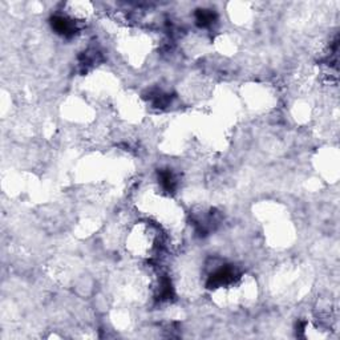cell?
<instances>
[{"instance_id": "1", "label": "cell", "mask_w": 340, "mask_h": 340, "mask_svg": "<svg viewBox=\"0 0 340 340\" xmlns=\"http://www.w3.org/2000/svg\"><path fill=\"white\" fill-rule=\"evenodd\" d=\"M53 28L61 34V35H72L73 34V24L68 20V19L63 18V16H56L52 20Z\"/></svg>"}]
</instances>
